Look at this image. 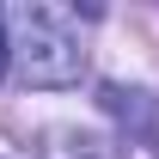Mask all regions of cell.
I'll use <instances>...</instances> for the list:
<instances>
[{
  "label": "cell",
  "mask_w": 159,
  "mask_h": 159,
  "mask_svg": "<svg viewBox=\"0 0 159 159\" xmlns=\"http://www.w3.org/2000/svg\"><path fill=\"white\" fill-rule=\"evenodd\" d=\"M98 98H104V110H110V116H129V122H141V116H147V104H141V92H122V86H104Z\"/></svg>",
  "instance_id": "cell-2"
},
{
  "label": "cell",
  "mask_w": 159,
  "mask_h": 159,
  "mask_svg": "<svg viewBox=\"0 0 159 159\" xmlns=\"http://www.w3.org/2000/svg\"><path fill=\"white\" fill-rule=\"evenodd\" d=\"M6 31H12V19L0 12V74H6V61H12V37H6Z\"/></svg>",
  "instance_id": "cell-3"
},
{
  "label": "cell",
  "mask_w": 159,
  "mask_h": 159,
  "mask_svg": "<svg viewBox=\"0 0 159 159\" xmlns=\"http://www.w3.org/2000/svg\"><path fill=\"white\" fill-rule=\"evenodd\" d=\"M12 61H19L25 86H74L80 67H86L74 12H61V6H25V12H12Z\"/></svg>",
  "instance_id": "cell-1"
}]
</instances>
